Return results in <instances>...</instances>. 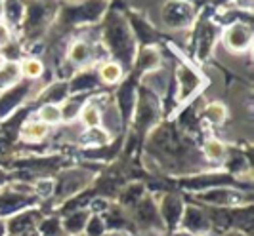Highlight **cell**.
I'll return each instance as SVG.
<instances>
[{
	"mask_svg": "<svg viewBox=\"0 0 254 236\" xmlns=\"http://www.w3.org/2000/svg\"><path fill=\"white\" fill-rule=\"evenodd\" d=\"M214 42H216V27L210 25V23H204L203 29L199 31V42H197V57H199V61H204L208 57Z\"/></svg>",
	"mask_w": 254,
	"mask_h": 236,
	"instance_id": "cell-21",
	"label": "cell"
},
{
	"mask_svg": "<svg viewBox=\"0 0 254 236\" xmlns=\"http://www.w3.org/2000/svg\"><path fill=\"white\" fill-rule=\"evenodd\" d=\"M67 97H69L67 82L52 84V86L46 88V90H44V94H42V101H46V103H54V105H62Z\"/></svg>",
	"mask_w": 254,
	"mask_h": 236,
	"instance_id": "cell-28",
	"label": "cell"
},
{
	"mask_svg": "<svg viewBox=\"0 0 254 236\" xmlns=\"http://www.w3.org/2000/svg\"><path fill=\"white\" fill-rule=\"evenodd\" d=\"M78 120L84 128H98L102 124V111L94 103H84L78 112Z\"/></svg>",
	"mask_w": 254,
	"mask_h": 236,
	"instance_id": "cell-25",
	"label": "cell"
},
{
	"mask_svg": "<svg viewBox=\"0 0 254 236\" xmlns=\"http://www.w3.org/2000/svg\"><path fill=\"white\" fill-rule=\"evenodd\" d=\"M184 200L180 198L178 194H165L163 200L157 202V210L159 215L165 223L166 231H176L182 219V213H184Z\"/></svg>",
	"mask_w": 254,
	"mask_h": 236,
	"instance_id": "cell-9",
	"label": "cell"
},
{
	"mask_svg": "<svg viewBox=\"0 0 254 236\" xmlns=\"http://www.w3.org/2000/svg\"><path fill=\"white\" fill-rule=\"evenodd\" d=\"M141 84H143L145 90H149L151 94H155L159 99H163L166 95V92H170V75H168L166 69L157 67V69H153V71L143 73Z\"/></svg>",
	"mask_w": 254,
	"mask_h": 236,
	"instance_id": "cell-13",
	"label": "cell"
},
{
	"mask_svg": "<svg viewBox=\"0 0 254 236\" xmlns=\"http://www.w3.org/2000/svg\"><path fill=\"white\" fill-rule=\"evenodd\" d=\"M105 48L109 51V57H115L113 61L121 63V67L128 71L134 63L136 53V37L132 35V29L127 21L113 17L105 31Z\"/></svg>",
	"mask_w": 254,
	"mask_h": 236,
	"instance_id": "cell-1",
	"label": "cell"
},
{
	"mask_svg": "<svg viewBox=\"0 0 254 236\" xmlns=\"http://www.w3.org/2000/svg\"><path fill=\"white\" fill-rule=\"evenodd\" d=\"M33 189H35V196H38V198H52L54 189H56V181L54 179H38L33 185Z\"/></svg>",
	"mask_w": 254,
	"mask_h": 236,
	"instance_id": "cell-33",
	"label": "cell"
},
{
	"mask_svg": "<svg viewBox=\"0 0 254 236\" xmlns=\"http://www.w3.org/2000/svg\"><path fill=\"white\" fill-rule=\"evenodd\" d=\"M190 236H212V235H210V231H204V233H193Z\"/></svg>",
	"mask_w": 254,
	"mask_h": 236,
	"instance_id": "cell-36",
	"label": "cell"
},
{
	"mask_svg": "<svg viewBox=\"0 0 254 236\" xmlns=\"http://www.w3.org/2000/svg\"><path fill=\"white\" fill-rule=\"evenodd\" d=\"M161 19H163V25L168 29H174V31L188 29L193 25L195 8L186 0H170V2H166L163 12H161Z\"/></svg>",
	"mask_w": 254,
	"mask_h": 236,
	"instance_id": "cell-4",
	"label": "cell"
},
{
	"mask_svg": "<svg viewBox=\"0 0 254 236\" xmlns=\"http://www.w3.org/2000/svg\"><path fill=\"white\" fill-rule=\"evenodd\" d=\"M204 116H206V120L210 122V124H222L224 120H226V107L222 105V103H210V105H206V109H204Z\"/></svg>",
	"mask_w": 254,
	"mask_h": 236,
	"instance_id": "cell-31",
	"label": "cell"
},
{
	"mask_svg": "<svg viewBox=\"0 0 254 236\" xmlns=\"http://www.w3.org/2000/svg\"><path fill=\"white\" fill-rule=\"evenodd\" d=\"M67 59L75 67H84L92 63V44L88 40H76L69 46L67 51Z\"/></svg>",
	"mask_w": 254,
	"mask_h": 236,
	"instance_id": "cell-17",
	"label": "cell"
},
{
	"mask_svg": "<svg viewBox=\"0 0 254 236\" xmlns=\"http://www.w3.org/2000/svg\"><path fill=\"white\" fill-rule=\"evenodd\" d=\"M40 219H42V215L35 206L17 211V213L10 215L8 219H4L6 236H21L27 231H33V229H37Z\"/></svg>",
	"mask_w": 254,
	"mask_h": 236,
	"instance_id": "cell-8",
	"label": "cell"
},
{
	"mask_svg": "<svg viewBox=\"0 0 254 236\" xmlns=\"http://www.w3.org/2000/svg\"><path fill=\"white\" fill-rule=\"evenodd\" d=\"M195 196L201 204H206L210 208H237L243 204H251V194H245L243 190L224 185L199 190Z\"/></svg>",
	"mask_w": 254,
	"mask_h": 236,
	"instance_id": "cell-3",
	"label": "cell"
},
{
	"mask_svg": "<svg viewBox=\"0 0 254 236\" xmlns=\"http://www.w3.org/2000/svg\"><path fill=\"white\" fill-rule=\"evenodd\" d=\"M125 76V69L121 67V63L113 61V59H107V61L100 63V69H98V78L100 82L105 86H115L123 80Z\"/></svg>",
	"mask_w": 254,
	"mask_h": 236,
	"instance_id": "cell-18",
	"label": "cell"
},
{
	"mask_svg": "<svg viewBox=\"0 0 254 236\" xmlns=\"http://www.w3.org/2000/svg\"><path fill=\"white\" fill-rule=\"evenodd\" d=\"M100 86V78L98 73H92V71H84V73H78L73 75V78L69 80L67 90H69V95H78V94H86L92 92Z\"/></svg>",
	"mask_w": 254,
	"mask_h": 236,
	"instance_id": "cell-15",
	"label": "cell"
},
{
	"mask_svg": "<svg viewBox=\"0 0 254 236\" xmlns=\"http://www.w3.org/2000/svg\"><path fill=\"white\" fill-rule=\"evenodd\" d=\"M4 17L10 25H21L25 17V6L21 0H6L4 2Z\"/></svg>",
	"mask_w": 254,
	"mask_h": 236,
	"instance_id": "cell-26",
	"label": "cell"
},
{
	"mask_svg": "<svg viewBox=\"0 0 254 236\" xmlns=\"http://www.w3.org/2000/svg\"><path fill=\"white\" fill-rule=\"evenodd\" d=\"M174 78H176V101L180 105H188L206 86V80L203 78V75L186 61L178 63Z\"/></svg>",
	"mask_w": 254,
	"mask_h": 236,
	"instance_id": "cell-2",
	"label": "cell"
},
{
	"mask_svg": "<svg viewBox=\"0 0 254 236\" xmlns=\"http://www.w3.org/2000/svg\"><path fill=\"white\" fill-rule=\"evenodd\" d=\"M161 61H163L161 51L157 50L155 46H143L140 50V53H138V57H136V65H138V69L143 71V73L161 67Z\"/></svg>",
	"mask_w": 254,
	"mask_h": 236,
	"instance_id": "cell-22",
	"label": "cell"
},
{
	"mask_svg": "<svg viewBox=\"0 0 254 236\" xmlns=\"http://www.w3.org/2000/svg\"><path fill=\"white\" fill-rule=\"evenodd\" d=\"M88 217H90L88 208L69 211V213H65L64 217H60V221H62V231L65 233V236H82L84 225L88 221Z\"/></svg>",
	"mask_w": 254,
	"mask_h": 236,
	"instance_id": "cell-14",
	"label": "cell"
},
{
	"mask_svg": "<svg viewBox=\"0 0 254 236\" xmlns=\"http://www.w3.org/2000/svg\"><path fill=\"white\" fill-rule=\"evenodd\" d=\"M35 196H27V194H19L12 189L0 192V219H8L10 215L17 213V211L25 210L35 206Z\"/></svg>",
	"mask_w": 254,
	"mask_h": 236,
	"instance_id": "cell-11",
	"label": "cell"
},
{
	"mask_svg": "<svg viewBox=\"0 0 254 236\" xmlns=\"http://www.w3.org/2000/svg\"><path fill=\"white\" fill-rule=\"evenodd\" d=\"M105 233H107V229H105V223H103L102 215L90 213L88 221L84 225L82 236H105Z\"/></svg>",
	"mask_w": 254,
	"mask_h": 236,
	"instance_id": "cell-30",
	"label": "cell"
},
{
	"mask_svg": "<svg viewBox=\"0 0 254 236\" xmlns=\"http://www.w3.org/2000/svg\"><path fill=\"white\" fill-rule=\"evenodd\" d=\"M143 192H145V187L140 185V183H132V185L125 187L123 192H121V196H119L121 208H128V210H130V208L143 196Z\"/></svg>",
	"mask_w": 254,
	"mask_h": 236,
	"instance_id": "cell-27",
	"label": "cell"
},
{
	"mask_svg": "<svg viewBox=\"0 0 254 236\" xmlns=\"http://www.w3.org/2000/svg\"><path fill=\"white\" fill-rule=\"evenodd\" d=\"M2 15H4V2L0 0V17H2Z\"/></svg>",
	"mask_w": 254,
	"mask_h": 236,
	"instance_id": "cell-38",
	"label": "cell"
},
{
	"mask_svg": "<svg viewBox=\"0 0 254 236\" xmlns=\"http://www.w3.org/2000/svg\"><path fill=\"white\" fill-rule=\"evenodd\" d=\"M48 132H50V126L42 124L40 120L35 118V120H27L25 124L21 126L19 137L27 143H40L42 139H46Z\"/></svg>",
	"mask_w": 254,
	"mask_h": 236,
	"instance_id": "cell-20",
	"label": "cell"
},
{
	"mask_svg": "<svg viewBox=\"0 0 254 236\" xmlns=\"http://www.w3.org/2000/svg\"><path fill=\"white\" fill-rule=\"evenodd\" d=\"M222 46L235 55H243L251 51L253 46V29L249 23L233 21L222 35Z\"/></svg>",
	"mask_w": 254,
	"mask_h": 236,
	"instance_id": "cell-5",
	"label": "cell"
},
{
	"mask_svg": "<svg viewBox=\"0 0 254 236\" xmlns=\"http://www.w3.org/2000/svg\"><path fill=\"white\" fill-rule=\"evenodd\" d=\"M180 231L184 233H204V231H210V221H208V215L203 208L199 206H184V213H182V219L178 225Z\"/></svg>",
	"mask_w": 254,
	"mask_h": 236,
	"instance_id": "cell-10",
	"label": "cell"
},
{
	"mask_svg": "<svg viewBox=\"0 0 254 236\" xmlns=\"http://www.w3.org/2000/svg\"><path fill=\"white\" fill-rule=\"evenodd\" d=\"M33 82L35 80H27V82L19 80L17 84L0 92V120H6L8 116H12L13 112L21 107V103L33 92Z\"/></svg>",
	"mask_w": 254,
	"mask_h": 236,
	"instance_id": "cell-6",
	"label": "cell"
},
{
	"mask_svg": "<svg viewBox=\"0 0 254 236\" xmlns=\"http://www.w3.org/2000/svg\"><path fill=\"white\" fill-rule=\"evenodd\" d=\"M21 69L19 61H2L0 63V92L13 86L21 80Z\"/></svg>",
	"mask_w": 254,
	"mask_h": 236,
	"instance_id": "cell-23",
	"label": "cell"
},
{
	"mask_svg": "<svg viewBox=\"0 0 254 236\" xmlns=\"http://www.w3.org/2000/svg\"><path fill=\"white\" fill-rule=\"evenodd\" d=\"M10 42V31L6 25H0V50Z\"/></svg>",
	"mask_w": 254,
	"mask_h": 236,
	"instance_id": "cell-35",
	"label": "cell"
},
{
	"mask_svg": "<svg viewBox=\"0 0 254 236\" xmlns=\"http://www.w3.org/2000/svg\"><path fill=\"white\" fill-rule=\"evenodd\" d=\"M37 120H40L46 126H60L64 122L62 118V107L54 105V103H44L37 111Z\"/></svg>",
	"mask_w": 254,
	"mask_h": 236,
	"instance_id": "cell-24",
	"label": "cell"
},
{
	"mask_svg": "<svg viewBox=\"0 0 254 236\" xmlns=\"http://www.w3.org/2000/svg\"><path fill=\"white\" fill-rule=\"evenodd\" d=\"M203 158L206 164H222V162H226L228 158V147L216 139V137H210V139H206V143H204V149H203Z\"/></svg>",
	"mask_w": 254,
	"mask_h": 236,
	"instance_id": "cell-19",
	"label": "cell"
},
{
	"mask_svg": "<svg viewBox=\"0 0 254 236\" xmlns=\"http://www.w3.org/2000/svg\"><path fill=\"white\" fill-rule=\"evenodd\" d=\"M100 128H103L111 137L123 132L125 122H123V116H121V112L117 109L115 101H111L107 107L102 109V124H100Z\"/></svg>",
	"mask_w": 254,
	"mask_h": 236,
	"instance_id": "cell-16",
	"label": "cell"
},
{
	"mask_svg": "<svg viewBox=\"0 0 254 236\" xmlns=\"http://www.w3.org/2000/svg\"><path fill=\"white\" fill-rule=\"evenodd\" d=\"M92 179V175L88 172H82V170H69L65 172L60 179H58V185L54 189V196L62 200H67L71 196L78 194L84 187L88 185V181Z\"/></svg>",
	"mask_w": 254,
	"mask_h": 236,
	"instance_id": "cell-7",
	"label": "cell"
},
{
	"mask_svg": "<svg viewBox=\"0 0 254 236\" xmlns=\"http://www.w3.org/2000/svg\"><path fill=\"white\" fill-rule=\"evenodd\" d=\"M21 69V76H25L27 80H40V76L44 73V65L40 59H25L19 63Z\"/></svg>",
	"mask_w": 254,
	"mask_h": 236,
	"instance_id": "cell-29",
	"label": "cell"
},
{
	"mask_svg": "<svg viewBox=\"0 0 254 236\" xmlns=\"http://www.w3.org/2000/svg\"><path fill=\"white\" fill-rule=\"evenodd\" d=\"M109 208H111V202L105 198V196H96V198H90V202H88L90 213H98V215H102V213H105Z\"/></svg>",
	"mask_w": 254,
	"mask_h": 236,
	"instance_id": "cell-34",
	"label": "cell"
},
{
	"mask_svg": "<svg viewBox=\"0 0 254 236\" xmlns=\"http://www.w3.org/2000/svg\"><path fill=\"white\" fill-rule=\"evenodd\" d=\"M136 99H138L136 86L132 84V80H127L121 86V90L117 92V95H115V105L121 112L125 124H128L132 120V114H134V109H136Z\"/></svg>",
	"mask_w": 254,
	"mask_h": 236,
	"instance_id": "cell-12",
	"label": "cell"
},
{
	"mask_svg": "<svg viewBox=\"0 0 254 236\" xmlns=\"http://www.w3.org/2000/svg\"><path fill=\"white\" fill-rule=\"evenodd\" d=\"M237 4H239V6H247V8H249V6H251V0H237Z\"/></svg>",
	"mask_w": 254,
	"mask_h": 236,
	"instance_id": "cell-37",
	"label": "cell"
},
{
	"mask_svg": "<svg viewBox=\"0 0 254 236\" xmlns=\"http://www.w3.org/2000/svg\"><path fill=\"white\" fill-rule=\"evenodd\" d=\"M64 107H62V118H64V122H71V120H75L78 118V112H80V99H67L62 103Z\"/></svg>",
	"mask_w": 254,
	"mask_h": 236,
	"instance_id": "cell-32",
	"label": "cell"
}]
</instances>
